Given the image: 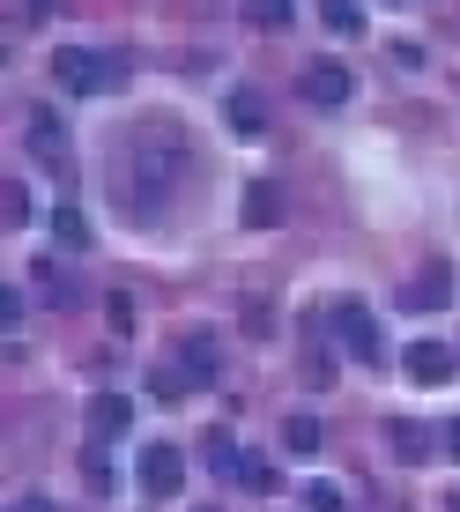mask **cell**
<instances>
[{
  "instance_id": "6da1fadb",
  "label": "cell",
  "mask_w": 460,
  "mask_h": 512,
  "mask_svg": "<svg viewBox=\"0 0 460 512\" xmlns=\"http://www.w3.org/2000/svg\"><path fill=\"white\" fill-rule=\"evenodd\" d=\"M193 171V134L179 119H134L112 141V201L134 223H164Z\"/></svg>"
},
{
  "instance_id": "7a4b0ae2",
  "label": "cell",
  "mask_w": 460,
  "mask_h": 512,
  "mask_svg": "<svg viewBox=\"0 0 460 512\" xmlns=\"http://www.w3.org/2000/svg\"><path fill=\"white\" fill-rule=\"evenodd\" d=\"M119 75H127V67H119L112 52H90V45H67V52H52V82H60L67 97L119 90Z\"/></svg>"
},
{
  "instance_id": "3957f363",
  "label": "cell",
  "mask_w": 460,
  "mask_h": 512,
  "mask_svg": "<svg viewBox=\"0 0 460 512\" xmlns=\"http://www.w3.org/2000/svg\"><path fill=\"white\" fill-rule=\"evenodd\" d=\"M334 334H342V349L357 364H379L386 357V334H379V320H371L364 305H334Z\"/></svg>"
},
{
  "instance_id": "277c9868",
  "label": "cell",
  "mask_w": 460,
  "mask_h": 512,
  "mask_svg": "<svg viewBox=\"0 0 460 512\" xmlns=\"http://www.w3.org/2000/svg\"><path fill=\"white\" fill-rule=\"evenodd\" d=\"M141 490H149V498H179L186 490V453L179 446H141Z\"/></svg>"
},
{
  "instance_id": "5b68a950",
  "label": "cell",
  "mask_w": 460,
  "mask_h": 512,
  "mask_svg": "<svg viewBox=\"0 0 460 512\" xmlns=\"http://www.w3.org/2000/svg\"><path fill=\"white\" fill-rule=\"evenodd\" d=\"M401 372H409V386H446L460 372V357L446 342H409V349H401Z\"/></svg>"
},
{
  "instance_id": "8992f818",
  "label": "cell",
  "mask_w": 460,
  "mask_h": 512,
  "mask_svg": "<svg viewBox=\"0 0 460 512\" xmlns=\"http://www.w3.org/2000/svg\"><path fill=\"white\" fill-rule=\"evenodd\" d=\"M179 372H186V386H216V372H223V349H216V334H186L179 342Z\"/></svg>"
},
{
  "instance_id": "52a82bcc",
  "label": "cell",
  "mask_w": 460,
  "mask_h": 512,
  "mask_svg": "<svg viewBox=\"0 0 460 512\" xmlns=\"http://www.w3.org/2000/svg\"><path fill=\"white\" fill-rule=\"evenodd\" d=\"M23 141H30V156H38V164H67V127H60V112H30Z\"/></svg>"
},
{
  "instance_id": "ba28073f",
  "label": "cell",
  "mask_w": 460,
  "mask_h": 512,
  "mask_svg": "<svg viewBox=\"0 0 460 512\" xmlns=\"http://www.w3.org/2000/svg\"><path fill=\"white\" fill-rule=\"evenodd\" d=\"M127 431H134V401L127 394H97L90 401V438L104 446V438H127Z\"/></svg>"
},
{
  "instance_id": "9c48e42d",
  "label": "cell",
  "mask_w": 460,
  "mask_h": 512,
  "mask_svg": "<svg viewBox=\"0 0 460 512\" xmlns=\"http://www.w3.org/2000/svg\"><path fill=\"white\" fill-rule=\"evenodd\" d=\"M275 223H282V186L253 179V186H245V231H275Z\"/></svg>"
},
{
  "instance_id": "30bf717a",
  "label": "cell",
  "mask_w": 460,
  "mask_h": 512,
  "mask_svg": "<svg viewBox=\"0 0 460 512\" xmlns=\"http://www.w3.org/2000/svg\"><path fill=\"white\" fill-rule=\"evenodd\" d=\"M401 297H409L416 312H438V305L453 297V268H446V260H431V268H423V275H416V282H409Z\"/></svg>"
},
{
  "instance_id": "8fae6325",
  "label": "cell",
  "mask_w": 460,
  "mask_h": 512,
  "mask_svg": "<svg viewBox=\"0 0 460 512\" xmlns=\"http://www.w3.org/2000/svg\"><path fill=\"white\" fill-rule=\"evenodd\" d=\"M305 97L327 104V112H334V104H349V67H342V60H320V67L305 75Z\"/></svg>"
},
{
  "instance_id": "7c38bea8",
  "label": "cell",
  "mask_w": 460,
  "mask_h": 512,
  "mask_svg": "<svg viewBox=\"0 0 460 512\" xmlns=\"http://www.w3.org/2000/svg\"><path fill=\"white\" fill-rule=\"evenodd\" d=\"M386 438H394V453H401V461H423V453H431V431H423V423H409V416H394V423H386Z\"/></svg>"
},
{
  "instance_id": "4fadbf2b",
  "label": "cell",
  "mask_w": 460,
  "mask_h": 512,
  "mask_svg": "<svg viewBox=\"0 0 460 512\" xmlns=\"http://www.w3.org/2000/svg\"><path fill=\"white\" fill-rule=\"evenodd\" d=\"M82 483H90L97 498H112V490H119V468H112V453H104V446L82 453Z\"/></svg>"
},
{
  "instance_id": "5bb4252c",
  "label": "cell",
  "mask_w": 460,
  "mask_h": 512,
  "mask_svg": "<svg viewBox=\"0 0 460 512\" xmlns=\"http://www.w3.org/2000/svg\"><path fill=\"white\" fill-rule=\"evenodd\" d=\"M223 112H230V127H238V134H260V127H268V112H260V97H253V90H230Z\"/></svg>"
},
{
  "instance_id": "9a60e30c",
  "label": "cell",
  "mask_w": 460,
  "mask_h": 512,
  "mask_svg": "<svg viewBox=\"0 0 460 512\" xmlns=\"http://www.w3.org/2000/svg\"><path fill=\"white\" fill-rule=\"evenodd\" d=\"M282 446H290V453H320V423H312V416H290V423H282Z\"/></svg>"
},
{
  "instance_id": "2e32d148",
  "label": "cell",
  "mask_w": 460,
  "mask_h": 512,
  "mask_svg": "<svg viewBox=\"0 0 460 512\" xmlns=\"http://www.w3.org/2000/svg\"><path fill=\"white\" fill-rule=\"evenodd\" d=\"M245 8H253V23H260V30H290V15H297L290 0H245Z\"/></svg>"
},
{
  "instance_id": "e0dca14e",
  "label": "cell",
  "mask_w": 460,
  "mask_h": 512,
  "mask_svg": "<svg viewBox=\"0 0 460 512\" xmlns=\"http://www.w3.org/2000/svg\"><path fill=\"white\" fill-rule=\"evenodd\" d=\"M52 238H60V245H75V253H82V245H90V223H82L75 208H60V216H52Z\"/></svg>"
},
{
  "instance_id": "ac0fdd59",
  "label": "cell",
  "mask_w": 460,
  "mask_h": 512,
  "mask_svg": "<svg viewBox=\"0 0 460 512\" xmlns=\"http://www.w3.org/2000/svg\"><path fill=\"white\" fill-rule=\"evenodd\" d=\"M0 216H8V223H30V186H23V179L0 186Z\"/></svg>"
},
{
  "instance_id": "d6986e66",
  "label": "cell",
  "mask_w": 460,
  "mask_h": 512,
  "mask_svg": "<svg viewBox=\"0 0 460 512\" xmlns=\"http://www.w3.org/2000/svg\"><path fill=\"white\" fill-rule=\"evenodd\" d=\"M149 394H156V401H179V394H186V372H179V364H156V372H149Z\"/></svg>"
},
{
  "instance_id": "ffe728a7",
  "label": "cell",
  "mask_w": 460,
  "mask_h": 512,
  "mask_svg": "<svg viewBox=\"0 0 460 512\" xmlns=\"http://www.w3.org/2000/svg\"><path fill=\"white\" fill-rule=\"evenodd\" d=\"M208 461H216L223 475H238V461H245V453H238V438H230V431H208Z\"/></svg>"
},
{
  "instance_id": "44dd1931",
  "label": "cell",
  "mask_w": 460,
  "mask_h": 512,
  "mask_svg": "<svg viewBox=\"0 0 460 512\" xmlns=\"http://www.w3.org/2000/svg\"><path fill=\"white\" fill-rule=\"evenodd\" d=\"M238 483H245V490H275L282 475H275L268 461H260V453H245V461H238Z\"/></svg>"
},
{
  "instance_id": "7402d4cb",
  "label": "cell",
  "mask_w": 460,
  "mask_h": 512,
  "mask_svg": "<svg viewBox=\"0 0 460 512\" xmlns=\"http://www.w3.org/2000/svg\"><path fill=\"white\" fill-rule=\"evenodd\" d=\"M320 15H327V30H342V38L364 23V15H357V0H320Z\"/></svg>"
},
{
  "instance_id": "603a6c76",
  "label": "cell",
  "mask_w": 460,
  "mask_h": 512,
  "mask_svg": "<svg viewBox=\"0 0 460 512\" xmlns=\"http://www.w3.org/2000/svg\"><path fill=\"white\" fill-rule=\"evenodd\" d=\"M305 512H342V490L334 483H305Z\"/></svg>"
},
{
  "instance_id": "cb8c5ba5",
  "label": "cell",
  "mask_w": 460,
  "mask_h": 512,
  "mask_svg": "<svg viewBox=\"0 0 460 512\" xmlns=\"http://www.w3.org/2000/svg\"><path fill=\"white\" fill-rule=\"evenodd\" d=\"M15 320H23V297H15V282H0V327L15 334Z\"/></svg>"
},
{
  "instance_id": "d4e9b609",
  "label": "cell",
  "mask_w": 460,
  "mask_h": 512,
  "mask_svg": "<svg viewBox=\"0 0 460 512\" xmlns=\"http://www.w3.org/2000/svg\"><path fill=\"white\" fill-rule=\"evenodd\" d=\"M8 512H60V505H52V498H45V490H23V498H15Z\"/></svg>"
},
{
  "instance_id": "484cf974",
  "label": "cell",
  "mask_w": 460,
  "mask_h": 512,
  "mask_svg": "<svg viewBox=\"0 0 460 512\" xmlns=\"http://www.w3.org/2000/svg\"><path fill=\"white\" fill-rule=\"evenodd\" d=\"M446 453H453V461H460V416L446 423Z\"/></svg>"
},
{
  "instance_id": "4316f807",
  "label": "cell",
  "mask_w": 460,
  "mask_h": 512,
  "mask_svg": "<svg viewBox=\"0 0 460 512\" xmlns=\"http://www.w3.org/2000/svg\"><path fill=\"white\" fill-rule=\"evenodd\" d=\"M446 512H460V483H453V490H446Z\"/></svg>"
},
{
  "instance_id": "83f0119b",
  "label": "cell",
  "mask_w": 460,
  "mask_h": 512,
  "mask_svg": "<svg viewBox=\"0 0 460 512\" xmlns=\"http://www.w3.org/2000/svg\"><path fill=\"white\" fill-rule=\"evenodd\" d=\"M201 512H208V505H201Z\"/></svg>"
}]
</instances>
